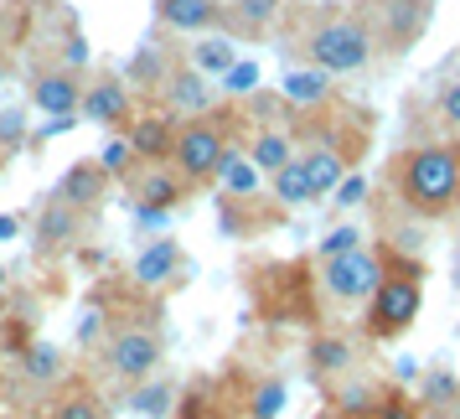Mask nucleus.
<instances>
[{
  "label": "nucleus",
  "mask_w": 460,
  "mask_h": 419,
  "mask_svg": "<svg viewBox=\"0 0 460 419\" xmlns=\"http://www.w3.org/2000/svg\"><path fill=\"white\" fill-rule=\"evenodd\" d=\"M388 192L398 212L419 223H439L460 208V140L450 146H409L388 161Z\"/></svg>",
  "instance_id": "nucleus-1"
},
{
  "label": "nucleus",
  "mask_w": 460,
  "mask_h": 419,
  "mask_svg": "<svg viewBox=\"0 0 460 419\" xmlns=\"http://www.w3.org/2000/svg\"><path fill=\"white\" fill-rule=\"evenodd\" d=\"M295 52L311 67L341 78V73H362V67L373 63L377 42H373V26H367L362 11H315L311 22H305V31H300V42H295Z\"/></svg>",
  "instance_id": "nucleus-2"
},
{
  "label": "nucleus",
  "mask_w": 460,
  "mask_h": 419,
  "mask_svg": "<svg viewBox=\"0 0 460 419\" xmlns=\"http://www.w3.org/2000/svg\"><path fill=\"white\" fill-rule=\"evenodd\" d=\"M388 259H383V280H377L373 300H367V316H362V332L367 342H398L424 311V264L414 254L383 244Z\"/></svg>",
  "instance_id": "nucleus-3"
},
{
  "label": "nucleus",
  "mask_w": 460,
  "mask_h": 419,
  "mask_svg": "<svg viewBox=\"0 0 460 419\" xmlns=\"http://www.w3.org/2000/svg\"><path fill=\"white\" fill-rule=\"evenodd\" d=\"M228 150H233L228 125H223L217 114H197V120H181V129H176L171 166L181 171L191 187H202V182H217V166H223Z\"/></svg>",
  "instance_id": "nucleus-4"
},
{
  "label": "nucleus",
  "mask_w": 460,
  "mask_h": 419,
  "mask_svg": "<svg viewBox=\"0 0 460 419\" xmlns=\"http://www.w3.org/2000/svg\"><path fill=\"white\" fill-rule=\"evenodd\" d=\"M161 357H166V342H161V332H150V326H114V332L104 336V347H99L104 373L114 378V383H125V388L155 378Z\"/></svg>",
  "instance_id": "nucleus-5"
},
{
  "label": "nucleus",
  "mask_w": 460,
  "mask_h": 419,
  "mask_svg": "<svg viewBox=\"0 0 460 419\" xmlns=\"http://www.w3.org/2000/svg\"><path fill=\"white\" fill-rule=\"evenodd\" d=\"M383 259H388L383 244H373V249L362 244V249L341 254V259H321V295L332 306H367L377 280H383Z\"/></svg>",
  "instance_id": "nucleus-6"
},
{
  "label": "nucleus",
  "mask_w": 460,
  "mask_h": 419,
  "mask_svg": "<svg viewBox=\"0 0 460 419\" xmlns=\"http://www.w3.org/2000/svg\"><path fill=\"white\" fill-rule=\"evenodd\" d=\"M362 16L373 26V42L383 58H403L409 47H419V37L429 31L435 0H367Z\"/></svg>",
  "instance_id": "nucleus-7"
},
{
  "label": "nucleus",
  "mask_w": 460,
  "mask_h": 419,
  "mask_svg": "<svg viewBox=\"0 0 460 419\" xmlns=\"http://www.w3.org/2000/svg\"><path fill=\"white\" fill-rule=\"evenodd\" d=\"M84 73L67 63H52V67H37L31 73V84H26V94H31V104L42 109V114H52V120H73V114H84Z\"/></svg>",
  "instance_id": "nucleus-8"
},
{
  "label": "nucleus",
  "mask_w": 460,
  "mask_h": 419,
  "mask_svg": "<svg viewBox=\"0 0 460 419\" xmlns=\"http://www.w3.org/2000/svg\"><path fill=\"white\" fill-rule=\"evenodd\" d=\"M84 120L88 125L119 129L135 120V99H129V78L125 73H104V78H88L84 88Z\"/></svg>",
  "instance_id": "nucleus-9"
},
{
  "label": "nucleus",
  "mask_w": 460,
  "mask_h": 419,
  "mask_svg": "<svg viewBox=\"0 0 460 419\" xmlns=\"http://www.w3.org/2000/svg\"><path fill=\"white\" fill-rule=\"evenodd\" d=\"M129 187H135L140 212H171L181 197H187L191 182L171 166V161H146V171H135V176H129Z\"/></svg>",
  "instance_id": "nucleus-10"
},
{
  "label": "nucleus",
  "mask_w": 460,
  "mask_h": 419,
  "mask_svg": "<svg viewBox=\"0 0 460 419\" xmlns=\"http://www.w3.org/2000/svg\"><path fill=\"white\" fill-rule=\"evenodd\" d=\"M161 99H166L171 114H181V120H197V114H212V99H217V88H212L208 73H197L191 63L171 67L166 84H161Z\"/></svg>",
  "instance_id": "nucleus-11"
},
{
  "label": "nucleus",
  "mask_w": 460,
  "mask_h": 419,
  "mask_svg": "<svg viewBox=\"0 0 460 419\" xmlns=\"http://www.w3.org/2000/svg\"><path fill=\"white\" fill-rule=\"evenodd\" d=\"M300 166H305V176H311V192H315V202L321 197H332L347 176H352V156L336 146V140H311V146H300Z\"/></svg>",
  "instance_id": "nucleus-12"
},
{
  "label": "nucleus",
  "mask_w": 460,
  "mask_h": 419,
  "mask_svg": "<svg viewBox=\"0 0 460 419\" xmlns=\"http://www.w3.org/2000/svg\"><path fill=\"white\" fill-rule=\"evenodd\" d=\"M155 22L166 31H223L228 26V5L223 0H155Z\"/></svg>",
  "instance_id": "nucleus-13"
},
{
  "label": "nucleus",
  "mask_w": 460,
  "mask_h": 419,
  "mask_svg": "<svg viewBox=\"0 0 460 419\" xmlns=\"http://www.w3.org/2000/svg\"><path fill=\"white\" fill-rule=\"evenodd\" d=\"M104 192H109V171L99 166V161H73V166L63 171V182H58V197L78 212H93L104 202Z\"/></svg>",
  "instance_id": "nucleus-14"
},
{
  "label": "nucleus",
  "mask_w": 460,
  "mask_h": 419,
  "mask_svg": "<svg viewBox=\"0 0 460 419\" xmlns=\"http://www.w3.org/2000/svg\"><path fill=\"white\" fill-rule=\"evenodd\" d=\"M176 129H181V120L176 114H146V120H129V146H135V156L140 161H171V146H176Z\"/></svg>",
  "instance_id": "nucleus-15"
},
{
  "label": "nucleus",
  "mask_w": 460,
  "mask_h": 419,
  "mask_svg": "<svg viewBox=\"0 0 460 419\" xmlns=\"http://www.w3.org/2000/svg\"><path fill=\"white\" fill-rule=\"evenodd\" d=\"M78 218H84L78 208H67L63 197H52V202L42 208V218H37V249L42 254H63L67 244L78 238Z\"/></svg>",
  "instance_id": "nucleus-16"
},
{
  "label": "nucleus",
  "mask_w": 460,
  "mask_h": 419,
  "mask_svg": "<svg viewBox=\"0 0 460 419\" xmlns=\"http://www.w3.org/2000/svg\"><path fill=\"white\" fill-rule=\"evenodd\" d=\"M249 156H253V166L264 171V176H274L279 166H290L295 156H300V146H295V135H290V129H279V125H264V129H253V140H249Z\"/></svg>",
  "instance_id": "nucleus-17"
},
{
  "label": "nucleus",
  "mask_w": 460,
  "mask_h": 419,
  "mask_svg": "<svg viewBox=\"0 0 460 419\" xmlns=\"http://www.w3.org/2000/svg\"><path fill=\"white\" fill-rule=\"evenodd\" d=\"M176 274H181V249H176L171 238L146 244L140 259H135V280H140V285H171Z\"/></svg>",
  "instance_id": "nucleus-18"
},
{
  "label": "nucleus",
  "mask_w": 460,
  "mask_h": 419,
  "mask_svg": "<svg viewBox=\"0 0 460 419\" xmlns=\"http://www.w3.org/2000/svg\"><path fill=\"white\" fill-rule=\"evenodd\" d=\"M47 419H109V404L93 388H63L47 404Z\"/></svg>",
  "instance_id": "nucleus-19"
},
{
  "label": "nucleus",
  "mask_w": 460,
  "mask_h": 419,
  "mask_svg": "<svg viewBox=\"0 0 460 419\" xmlns=\"http://www.w3.org/2000/svg\"><path fill=\"white\" fill-rule=\"evenodd\" d=\"M285 99L290 104H321V99H332V73H321L311 63L285 73Z\"/></svg>",
  "instance_id": "nucleus-20"
},
{
  "label": "nucleus",
  "mask_w": 460,
  "mask_h": 419,
  "mask_svg": "<svg viewBox=\"0 0 460 419\" xmlns=\"http://www.w3.org/2000/svg\"><path fill=\"white\" fill-rule=\"evenodd\" d=\"M357 419H424V398L403 394V388H377L373 404Z\"/></svg>",
  "instance_id": "nucleus-21"
},
{
  "label": "nucleus",
  "mask_w": 460,
  "mask_h": 419,
  "mask_svg": "<svg viewBox=\"0 0 460 419\" xmlns=\"http://www.w3.org/2000/svg\"><path fill=\"white\" fill-rule=\"evenodd\" d=\"M270 187H274V202H285V208H305V202H315V192H311V176H305V166H300V156H295L290 166H279L270 176Z\"/></svg>",
  "instance_id": "nucleus-22"
},
{
  "label": "nucleus",
  "mask_w": 460,
  "mask_h": 419,
  "mask_svg": "<svg viewBox=\"0 0 460 419\" xmlns=\"http://www.w3.org/2000/svg\"><path fill=\"white\" fill-rule=\"evenodd\" d=\"M259 176H264V171L253 166V156H238V150H228L223 166H217V182H223L233 197H253V192H259Z\"/></svg>",
  "instance_id": "nucleus-23"
},
{
  "label": "nucleus",
  "mask_w": 460,
  "mask_h": 419,
  "mask_svg": "<svg viewBox=\"0 0 460 419\" xmlns=\"http://www.w3.org/2000/svg\"><path fill=\"white\" fill-rule=\"evenodd\" d=\"M311 368H315L321 378H326V373H332V378H341L347 368H352V347H347V342H341L336 332H332V336L321 332V336L311 342Z\"/></svg>",
  "instance_id": "nucleus-24"
},
{
  "label": "nucleus",
  "mask_w": 460,
  "mask_h": 419,
  "mask_svg": "<svg viewBox=\"0 0 460 419\" xmlns=\"http://www.w3.org/2000/svg\"><path fill=\"white\" fill-rule=\"evenodd\" d=\"M197 73H208V78H223L238 58H233V42L228 37H202V42L191 47V58H187Z\"/></svg>",
  "instance_id": "nucleus-25"
},
{
  "label": "nucleus",
  "mask_w": 460,
  "mask_h": 419,
  "mask_svg": "<svg viewBox=\"0 0 460 419\" xmlns=\"http://www.w3.org/2000/svg\"><path fill=\"white\" fill-rule=\"evenodd\" d=\"M285 0H233L228 5V26L233 31H264V26L279 16Z\"/></svg>",
  "instance_id": "nucleus-26"
},
{
  "label": "nucleus",
  "mask_w": 460,
  "mask_h": 419,
  "mask_svg": "<svg viewBox=\"0 0 460 419\" xmlns=\"http://www.w3.org/2000/svg\"><path fill=\"white\" fill-rule=\"evenodd\" d=\"M166 73H171L166 52H161L155 42H146L135 58H129V67H125V78H135V84H146V88H161V84H166Z\"/></svg>",
  "instance_id": "nucleus-27"
},
{
  "label": "nucleus",
  "mask_w": 460,
  "mask_h": 419,
  "mask_svg": "<svg viewBox=\"0 0 460 419\" xmlns=\"http://www.w3.org/2000/svg\"><path fill=\"white\" fill-rule=\"evenodd\" d=\"M171 383H155V378H146V383H135L129 388V404H135V415H146V419H161L171 415Z\"/></svg>",
  "instance_id": "nucleus-28"
},
{
  "label": "nucleus",
  "mask_w": 460,
  "mask_h": 419,
  "mask_svg": "<svg viewBox=\"0 0 460 419\" xmlns=\"http://www.w3.org/2000/svg\"><path fill=\"white\" fill-rule=\"evenodd\" d=\"M285 409V378H264L249 394V419H274Z\"/></svg>",
  "instance_id": "nucleus-29"
},
{
  "label": "nucleus",
  "mask_w": 460,
  "mask_h": 419,
  "mask_svg": "<svg viewBox=\"0 0 460 419\" xmlns=\"http://www.w3.org/2000/svg\"><path fill=\"white\" fill-rule=\"evenodd\" d=\"M26 378H31V383H58V378H63V352H58V347H31V352H26Z\"/></svg>",
  "instance_id": "nucleus-30"
},
{
  "label": "nucleus",
  "mask_w": 460,
  "mask_h": 419,
  "mask_svg": "<svg viewBox=\"0 0 460 419\" xmlns=\"http://www.w3.org/2000/svg\"><path fill=\"white\" fill-rule=\"evenodd\" d=\"M135 146H129V135H114L104 150H99V166L109 171V176H135Z\"/></svg>",
  "instance_id": "nucleus-31"
},
{
  "label": "nucleus",
  "mask_w": 460,
  "mask_h": 419,
  "mask_svg": "<svg viewBox=\"0 0 460 419\" xmlns=\"http://www.w3.org/2000/svg\"><path fill=\"white\" fill-rule=\"evenodd\" d=\"M435 120H439V125H445V129H450V135L460 140V73H456V78H450V84H445V88L435 94Z\"/></svg>",
  "instance_id": "nucleus-32"
},
{
  "label": "nucleus",
  "mask_w": 460,
  "mask_h": 419,
  "mask_svg": "<svg viewBox=\"0 0 460 419\" xmlns=\"http://www.w3.org/2000/svg\"><path fill=\"white\" fill-rule=\"evenodd\" d=\"M352 249H362V233L357 228H336L321 238V259H341V254H352Z\"/></svg>",
  "instance_id": "nucleus-33"
},
{
  "label": "nucleus",
  "mask_w": 460,
  "mask_h": 419,
  "mask_svg": "<svg viewBox=\"0 0 460 419\" xmlns=\"http://www.w3.org/2000/svg\"><path fill=\"white\" fill-rule=\"evenodd\" d=\"M253 88H259V67L253 63H233L223 73V94H253Z\"/></svg>",
  "instance_id": "nucleus-34"
},
{
  "label": "nucleus",
  "mask_w": 460,
  "mask_h": 419,
  "mask_svg": "<svg viewBox=\"0 0 460 419\" xmlns=\"http://www.w3.org/2000/svg\"><path fill=\"white\" fill-rule=\"evenodd\" d=\"M445 398H460V383L450 373H429V383H424V409H435Z\"/></svg>",
  "instance_id": "nucleus-35"
},
{
  "label": "nucleus",
  "mask_w": 460,
  "mask_h": 419,
  "mask_svg": "<svg viewBox=\"0 0 460 419\" xmlns=\"http://www.w3.org/2000/svg\"><path fill=\"white\" fill-rule=\"evenodd\" d=\"M362 197H367V182H362V176H347V182H341V187L332 192V202H336V208H357Z\"/></svg>",
  "instance_id": "nucleus-36"
},
{
  "label": "nucleus",
  "mask_w": 460,
  "mask_h": 419,
  "mask_svg": "<svg viewBox=\"0 0 460 419\" xmlns=\"http://www.w3.org/2000/svg\"><path fill=\"white\" fill-rule=\"evenodd\" d=\"M63 63H67V67H84V63H88V42L78 37V31H67V42H63Z\"/></svg>",
  "instance_id": "nucleus-37"
},
{
  "label": "nucleus",
  "mask_w": 460,
  "mask_h": 419,
  "mask_svg": "<svg viewBox=\"0 0 460 419\" xmlns=\"http://www.w3.org/2000/svg\"><path fill=\"white\" fill-rule=\"evenodd\" d=\"M0 140H22V114H0Z\"/></svg>",
  "instance_id": "nucleus-38"
},
{
  "label": "nucleus",
  "mask_w": 460,
  "mask_h": 419,
  "mask_svg": "<svg viewBox=\"0 0 460 419\" xmlns=\"http://www.w3.org/2000/svg\"><path fill=\"white\" fill-rule=\"evenodd\" d=\"M16 228H22L16 218H0V238H16Z\"/></svg>",
  "instance_id": "nucleus-39"
},
{
  "label": "nucleus",
  "mask_w": 460,
  "mask_h": 419,
  "mask_svg": "<svg viewBox=\"0 0 460 419\" xmlns=\"http://www.w3.org/2000/svg\"><path fill=\"white\" fill-rule=\"evenodd\" d=\"M315 419H347V415H341V409H326V415H315Z\"/></svg>",
  "instance_id": "nucleus-40"
},
{
  "label": "nucleus",
  "mask_w": 460,
  "mask_h": 419,
  "mask_svg": "<svg viewBox=\"0 0 460 419\" xmlns=\"http://www.w3.org/2000/svg\"><path fill=\"white\" fill-rule=\"evenodd\" d=\"M0 84H5V63H0Z\"/></svg>",
  "instance_id": "nucleus-41"
}]
</instances>
